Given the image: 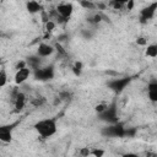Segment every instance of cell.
<instances>
[{
    "label": "cell",
    "mask_w": 157,
    "mask_h": 157,
    "mask_svg": "<svg viewBox=\"0 0 157 157\" xmlns=\"http://www.w3.org/2000/svg\"><path fill=\"white\" fill-rule=\"evenodd\" d=\"M55 52V47L49 44V43H45V42H42L39 43L38 48H37V55L40 58V59H44V58H49L54 54Z\"/></svg>",
    "instance_id": "obj_8"
},
{
    "label": "cell",
    "mask_w": 157,
    "mask_h": 157,
    "mask_svg": "<svg viewBox=\"0 0 157 157\" xmlns=\"http://www.w3.org/2000/svg\"><path fill=\"white\" fill-rule=\"evenodd\" d=\"M32 75V70L27 66V67H23L21 70H17L15 72V76H13V81L16 85H23L28 78L29 76Z\"/></svg>",
    "instance_id": "obj_9"
},
{
    "label": "cell",
    "mask_w": 157,
    "mask_h": 157,
    "mask_svg": "<svg viewBox=\"0 0 157 157\" xmlns=\"http://www.w3.org/2000/svg\"><path fill=\"white\" fill-rule=\"evenodd\" d=\"M121 157H140V156L137 153H135V152H126V153L121 155Z\"/></svg>",
    "instance_id": "obj_27"
},
{
    "label": "cell",
    "mask_w": 157,
    "mask_h": 157,
    "mask_svg": "<svg viewBox=\"0 0 157 157\" xmlns=\"http://www.w3.org/2000/svg\"><path fill=\"white\" fill-rule=\"evenodd\" d=\"M80 5L82 7H85L86 10H94L97 7V5L94 2H91V1H80Z\"/></svg>",
    "instance_id": "obj_20"
},
{
    "label": "cell",
    "mask_w": 157,
    "mask_h": 157,
    "mask_svg": "<svg viewBox=\"0 0 157 157\" xmlns=\"http://www.w3.org/2000/svg\"><path fill=\"white\" fill-rule=\"evenodd\" d=\"M12 103H13V108L15 112H21L27 103V96L23 92H18L13 98H12Z\"/></svg>",
    "instance_id": "obj_11"
},
{
    "label": "cell",
    "mask_w": 157,
    "mask_h": 157,
    "mask_svg": "<svg viewBox=\"0 0 157 157\" xmlns=\"http://www.w3.org/2000/svg\"><path fill=\"white\" fill-rule=\"evenodd\" d=\"M33 76L36 80L39 81H47L54 77V69L53 66H47V67H39L36 71H33Z\"/></svg>",
    "instance_id": "obj_7"
},
{
    "label": "cell",
    "mask_w": 157,
    "mask_h": 157,
    "mask_svg": "<svg viewBox=\"0 0 157 157\" xmlns=\"http://www.w3.org/2000/svg\"><path fill=\"white\" fill-rule=\"evenodd\" d=\"M78 153L81 157H90L91 156V147H81Z\"/></svg>",
    "instance_id": "obj_23"
},
{
    "label": "cell",
    "mask_w": 157,
    "mask_h": 157,
    "mask_svg": "<svg viewBox=\"0 0 157 157\" xmlns=\"http://www.w3.org/2000/svg\"><path fill=\"white\" fill-rule=\"evenodd\" d=\"M45 103V98L44 97H38V98H34L33 101H32V104L34 105V107H40V105H43Z\"/></svg>",
    "instance_id": "obj_24"
},
{
    "label": "cell",
    "mask_w": 157,
    "mask_h": 157,
    "mask_svg": "<svg viewBox=\"0 0 157 157\" xmlns=\"http://www.w3.org/2000/svg\"><path fill=\"white\" fill-rule=\"evenodd\" d=\"M145 157H157V152H155V151H147L145 153Z\"/></svg>",
    "instance_id": "obj_29"
},
{
    "label": "cell",
    "mask_w": 157,
    "mask_h": 157,
    "mask_svg": "<svg viewBox=\"0 0 157 157\" xmlns=\"http://www.w3.org/2000/svg\"><path fill=\"white\" fill-rule=\"evenodd\" d=\"M156 15H157V1L151 2V4H148L147 6H145L144 9L140 10V12H139L140 22L141 23H146L150 20H152Z\"/></svg>",
    "instance_id": "obj_3"
},
{
    "label": "cell",
    "mask_w": 157,
    "mask_h": 157,
    "mask_svg": "<svg viewBox=\"0 0 157 157\" xmlns=\"http://www.w3.org/2000/svg\"><path fill=\"white\" fill-rule=\"evenodd\" d=\"M134 5H135V2L132 1V0H129V1H126V10H132V7H134Z\"/></svg>",
    "instance_id": "obj_28"
},
{
    "label": "cell",
    "mask_w": 157,
    "mask_h": 157,
    "mask_svg": "<svg viewBox=\"0 0 157 157\" xmlns=\"http://www.w3.org/2000/svg\"><path fill=\"white\" fill-rule=\"evenodd\" d=\"M7 83V74H6V70L2 67L0 70V87H5Z\"/></svg>",
    "instance_id": "obj_18"
},
{
    "label": "cell",
    "mask_w": 157,
    "mask_h": 157,
    "mask_svg": "<svg viewBox=\"0 0 157 157\" xmlns=\"http://www.w3.org/2000/svg\"><path fill=\"white\" fill-rule=\"evenodd\" d=\"M145 55L147 58H157V43H152V44H148L146 47V50H145Z\"/></svg>",
    "instance_id": "obj_15"
},
{
    "label": "cell",
    "mask_w": 157,
    "mask_h": 157,
    "mask_svg": "<svg viewBox=\"0 0 157 157\" xmlns=\"http://www.w3.org/2000/svg\"><path fill=\"white\" fill-rule=\"evenodd\" d=\"M130 81H131L130 77L113 78V80H110V81L108 82V87H109L112 91H114V92H117V93H120L121 91L125 90V87L130 83Z\"/></svg>",
    "instance_id": "obj_6"
},
{
    "label": "cell",
    "mask_w": 157,
    "mask_h": 157,
    "mask_svg": "<svg viewBox=\"0 0 157 157\" xmlns=\"http://www.w3.org/2000/svg\"><path fill=\"white\" fill-rule=\"evenodd\" d=\"M16 124H11V125H2L0 128V140L5 144H9L12 141V130L13 126Z\"/></svg>",
    "instance_id": "obj_10"
},
{
    "label": "cell",
    "mask_w": 157,
    "mask_h": 157,
    "mask_svg": "<svg viewBox=\"0 0 157 157\" xmlns=\"http://www.w3.org/2000/svg\"><path fill=\"white\" fill-rule=\"evenodd\" d=\"M72 71L76 76H80L82 72V63L81 61H75V64L72 65Z\"/></svg>",
    "instance_id": "obj_19"
},
{
    "label": "cell",
    "mask_w": 157,
    "mask_h": 157,
    "mask_svg": "<svg viewBox=\"0 0 157 157\" xmlns=\"http://www.w3.org/2000/svg\"><path fill=\"white\" fill-rule=\"evenodd\" d=\"M105 153V151L103 148H99V147H92L91 148V156L92 157H103Z\"/></svg>",
    "instance_id": "obj_17"
},
{
    "label": "cell",
    "mask_w": 157,
    "mask_h": 157,
    "mask_svg": "<svg viewBox=\"0 0 157 157\" xmlns=\"http://www.w3.org/2000/svg\"><path fill=\"white\" fill-rule=\"evenodd\" d=\"M99 118L109 124H115L118 123V108L115 103L108 104V108L99 115Z\"/></svg>",
    "instance_id": "obj_5"
},
{
    "label": "cell",
    "mask_w": 157,
    "mask_h": 157,
    "mask_svg": "<svg viewBox=\"0 0 157 157\" xmlns=\"http://www.w3.org/2000/svg\"><path fill=\"white\" fill-rule=\"evenodd\" d=\"M34 130L37 131V134L43 137V139H49L52 136H54L58 131V124H56V119L55 118H44L38 120L34 124Z\"/></svg>",
    "instance_id": "obj_1"
},
{
    "label": "cell",
    "mask_w": 157,
    "mask_h": 157,
    "mask_svg": "<svg viewBox=\"0 0 157 157\" xmlns=\"http://www.w3.org/2000/svg\"><path fill=\"white\" fill-rule=\"evenodd\" d=\"M108 6L113 7L114 10H121L126 6V1H118V0H113V1H109L108 2Z\"/></svg>",
    "instance_id": "obj_16"
},
{
    "label": "cell",
    "mask_w": 157,
    "mask_h": 157,
    "mask_svg": "<svg viewBox=\"0 0 157 157\" xmlns=\"http://www.w3.org/2000/svg\"><path fill=\"white\" fill-rule=\"evenodd\" d=\"M54 47H55V50H56L58 53H60L61 55H66V52L64 50V48L61 47V44H60V43H55V45H54Z\"/></svg>",
    "instance_id": "obj_25"
},
{
    "label": "cell",
    "mask_w": 157,
    "mask_h": 157,
    "mask_svg": "<svg viewBox=\"0 0 157 157\" xmlns=\"http://www.w3.org/2000/svg\"><path fill=\"white\" fill-rule=\"evenodd\" d=\"M147 97L151 102L157 103V81H152L147 85Z\"/></svg>",
    "instance_id": "obj_12"
},
{
    "label": "cell",
    "mask_w": 157,
    "mask_h": 157,
    "mask_svg": "<svg viewBox=\"0 0 157 157\" xmlns=\"http://www.w3.org/2000/svg\"><path fill=\"white\" fill-rule=\"evenodd\" d=\"M55 10H56L58 15L60 16V18L64 22H67L74 13V5H72V2H60L56 5Z\"/></svg>",
    "instance_id": "obj_4"
},
{
    "label": "cell",
    "mask_w": 157,
    "mask_h": 157,
    "mask_svg": "<svg viewBox=\"0 0 157 157\" xmlns=\"http://www.w3.org/2000/svg\"><path fill=\"white\" fill-rule=\"evenodd\" d=\"M136 43L139 45H147V39L145 37H140V38L136 39Z\"/></svg>",
    "instance_id": "obj_26"
},
{
    "label": "cell",
    "mask_w": 157,
    "mask_h": 157,
    "mask_svg": "<svg viewBox=\"0 0 157 157\" xmlns=\"http://www.w3.org/2000/svg\"><path fill=\"white\" fill-rule=\"evenodd\" d=\"M26 9H27V11L29 12V13H32V15H34V13H42L44 10H43V6H42V4H39L38 1H28V2H26Z\"/></svg>",
    "instance_id": "obj_13"
},
{
    "label": "cell",
    "mask_w": 157,
    "mask_h": 157,
    "mask_svg": "<svg viewBox=\"0 0 157 157\" xmlns=\"http://www.w3.org/2000/svg\"><path fill=\"white\" fill-rule=\"evenodd\" d=\"M26 63H27V66H28L32 71H36L37 69H39V67H40V58H39L38 55L27 58Z\"/></svg>",
    "instance_id": "obj_14"
},
{
    "label": "cell",
    "mask_w": 157,
    "mask_h": 157,
    "mask_svg": "<svg viewBox=\"0 0 157 157\" xmlns=\"http://www.w3.org/2000/svg\"><path fill=\"white\" fill-rule=\"evenodd\" d=\"M107 108H108V104L107 103H98V104H96L94 110H96V113H98V115H101Z\"/></svg>",
    "instance_id": "obj_21"
},
{
    "label": "cell",
    "mask_w": 157,
    "mask_h": 157,
    "mask_svg": "<svg viewBox=\"0 0 157 157\" xmlns=\"http://www.w3.org/2000/svg\"><path fill=\"white\" fill-rule=\"evenodd\" d=\"M44 27H45V31H47V32H52V31L56 27V22L53 21V20H49L47 23H44Z\"/></svg>",
    "instance_id": "obj_22"
},
{
    "label": "cell",
    "mask_w": 157,
    "mask_h": 157,
    "mask_svg": "<svg viewBox=\"0 0 157 157\" xmlns=\"http://www.w3.org/2000/svg\"><path fill=\"white\" fill-rule=\"evenodd\" d=\"M125 132H126V128H124V125H121L119 123L110 124L109 126H107L102 130V134L108 137H123V136H125Z\"/></svg>",
    "instance_id": "obj_2"
}]
</instances>
